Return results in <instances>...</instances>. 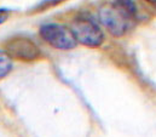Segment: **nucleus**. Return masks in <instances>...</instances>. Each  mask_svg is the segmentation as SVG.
Returning a JSON list of instances; mask_svg holds the SVG:
<instances>
[{"label":"nucleus","mask_w":156,"mask_h":137,"mask_svg":"<svg viewBox=\"0 0 156 137\" xmlns=\"http://www.w3.org/2000/svg\"><path fill=\"white\" fill-rule=\"evenodd\" d=\"M70 29L76 41L85 46L98 47L104 41V34L101 28L87 17H78L73 22Z\"/></svg>","instance_id":"nucleus-3"},{"label":"nucleus","mask_w":156,"mask_h":137,"mask_svg":"<svg viewBox=\"0 0 156 137\" xmlns=\"http://www.w3.org/2000/svg\"><path fill=\"white\" fill-rule=\"evenodd\" d=\"M99 21L114 36H122L132 27L134 18L128 16L115 4L103 6L99 10Z\"/></svg>","instance_id":"nucleus-1"},{"label":"nucleus","mask_w":156,"mask_h":137,"mask_svg":"<svg viewBox=\"0 0 156 137\" xmlns=\"http://www.w3.org/2000/svg\"><path fill=\"white\" fill-rule=\"evenodd\" d=\"M114 4L132 18L137 17V6L133 0H114Z\"/></svg>","instance_id":"nucleus-5"},{"label":"nucleus","mask_w":156,"mask_h":137,"mask_svg":"<svg viewBox=\"0 0 156 137\" xmlns=\"http://www.w3.org/2000/svg\"><path fill=\"white\" fill-rule=\"evenodd\" d=\"M40 35L48 45L58 50H72L78 46V41L72 29L62 24H44L40 28Z\"/></svg>","instance_id":"nucleus-2"},{"label":"nucleus","mask_w":156,"mask_h":137,"mask_svg":"<svg viewBox=\"0 0 156 137\" xmlns=\"http://www.w3.org/2000/svg\"><path fill=\"white\" fill-rule=\"evenodd\" d=\"M10 15H11L10 10H7V9H0V24L5 23L9 20Z\"/></svg>","instance_id":"nucleus-7"},{"label":"nucleus","mask_w":156,"mask_h":137,"mask_svg":"<svg viewBox=\"0 0 156 137\" xmlns=\"http://www.w3.org/2000/svg\"><path fill=\"white\" fill-rule=\"evenodd\" d=\"M11 69H12V61L10 56L5 51L0 50V79L5 78L11 72Z\"/></svg>","instance_id":"nucleus-6"},{"label":"nucleus","mask_w":156,"mask_h":137,"mask_svg":"<svg viewBox=\"0 0 156 137\" xmlns=\"http://www.w3.org/2000/svg\"><path fill=\"white\" fill-rule=\"evenodd\" d=\"M5 52L10 58L23 62H33L40 57V50L37 44L26 36H13L5 44Z\"/></svg>","instance_id":"nucleus-4"},{"label":"nucleus","mask_w":156,"mask_h":137,"mask_svg":"<svg viewBox=\"0 0 156 137\" xmlns=\"http://www.w3.org/2000/svg\"><path fill=\"white\" fill-rule=\"evenodd\" d=\"M147 1H148L150 5H153L154 7H156V0H147Z\"/></svg>","instance_id":"nucleus-8"}]
</instances>
